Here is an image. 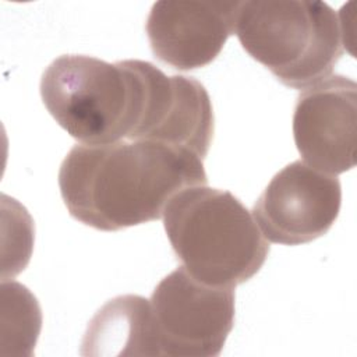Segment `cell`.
Segmentation results:
<instances>
[{
	"label": "cell",
	"instance_id": "cell-6",
	"mask_svg": "<svg viewBox=\"0 0 357 357\" xmlns=\"http://www.w3.org/2000/svg\"><path fill=\"white\" fill-rule=\"evenodd\" d=\"M340 205L337 176L294 160L272 177L257 199L252 216L269 241L298 245L326 234Z\"/></svg>",
	"mask_w": 357,
	"mask_h": 357
},
{
	"label": "cell",
	"instance_id": "cell-7",
	"mask_svg": "<svg viewBox=\"0 0 357 357\" xmlns=\"http://www.w3.org/2000/svg\"><path fill=\"white\" fill-rule=\"evenodd\" d=\"M357 84L335 74L305 88L293 113V137L308 166L337 176L356 166Z\"/></svg>",
	"mask_w": 357,
	"mask_h": 357
},
{
	"label": "cell",
	"instance_id": "cell-2",
	"mask_svg": "<svg viewBox=\"0 0 357 357\" xmlns=\"http://www.w3.org/2000/svg\"><path fill=\"white\" fill-rule=\"evenodd\" d=\"M163 226L177 259L209 286L234 289L250 280L271 250L240 199L206 184L176 194L165 208Z\"/></svg>",
	"mask_w": 357,
	"mask_h": 357
},
{
	"label": "cell",
	"instance_id": "cell-5",
	"mask_svg": "<svg viewBox=\"0 0 357 357\" xmlns=\"http://www.w3.org/2000/svg\"><path fill=\"white\" fill-rule=\"evenodd\" d=\"M160 356L216 357L234 322V290L209 286L180 266L151 298Z\"/></svg>",
	"mask_w": 357,
	"mask_h": 357
},
{
	"label": "cell",
	"instance_id": "cell-11",
	"mask_svg": "<svg viewBox=\"0 0 357 357\" xmlns=\"http://www.w3.org/2000/svg\"><path fill=\"white\" fill-rule=\"evenodd\" d=\"M1 340L3 354L32 356L42 328V311L36 297L18 282L1 284Z\"/></svg>",
	"mask_w": 357,
	"mask_h": 357
},
{
	"label": "cell",
	"instance_id": "cell-1",
	"mask_svg": "<svg viewBox=\"0 0 357 357\" xmlns=\"http://www.w3.org/2000/svg\"><path fill=\"white\" fill-rule=\"evenodd\" d=\"M206 183L199 156L142 139L75 145L59 170L68 213L103 231L158 220L176 194Z\"/></svg>",
	"mask_w": 357,
	"mask_h": 357
},
{
	"label": "cell",
	"instance_id": "cell-3",
	"mask_svg": "<svg viewBox=\"0 0 357 357\" xmlns=\"http://www.w3.org/2000/svg\"><path fill=\"white\" fill-rule=\"evenodd\" d=\"M40 96L56 123L81 144L131 139L142 113L141 60L63 54L43 71Z\"/></svg>",
	"mask_w": 357,
	"mask_h": 357
},
{
	"label": "cell",
	"instance_id": "cell-4",
	"mask_svg": "<svg viewBox=\"0 0 357 357\" xmlns=\"http://www.w3.org/2000/svg\"><path fill=\"white\" fill-rule=\"evenodd\" d=\"M234 32L254 60L294 89L326 78L346 47L343 21L318 0L238 1Z\"/></svg>",
	"mask_w": 357,
	"mask_h": 357
},
{
	"label": "cell",
	"instance_id": "cell-9",
	"mask_svg": "<svg viewBox=\"0 0 357 357\" xmlns=\"http://www.w3.org/2000/svg\"><path fill=\"white\" fill-rule=\"evenodd\" d=\"M237 7L238 1L153 3L145 25L152 53L181 71L208 66L234 33Z\"/></svg>",
	"mask_w": 357,
	"mask_h": 357
},
{
	"label": "cell",
	"instance_id": "cell-8",
	"mask_svg": "<svg viewBox=\"0 0 357 357\" xmlns=\"http://www.w3.org/2000/svg\"><path fill=\"white\" fill-rule=\"evenodd\" d=\"M142 113L130 141L142 139L190 151L202 160L213 137V109L192 77L166 75L142 60Z\"/></svg>",
	"mask_w": 357,
	"mask_h": 357
},
{
	"label": "cell",
	"instance_id": "cell-10",
	"mask_svg": "<svg viewBox=\"0 0 357 357\" xmlns=\"http://www.w3.org/2000/svg\"><path fill=\"white\" fill-rule=\"evenodd\" d=\"M82 356H160L149 300L117 296L100 307L88 324Z\"/></svg>",
	"mask_w": 357,
	"mask_h": 357
}]
</instances>
